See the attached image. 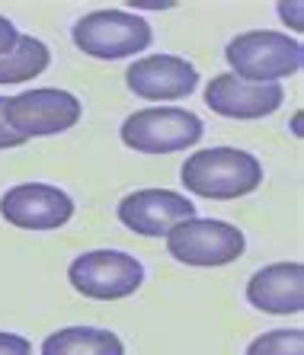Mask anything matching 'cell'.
<instances>
[{
  "mask_svg": "<svg viewBox=\"0 0 304 355\" xmlns=\"http://www.w3.org/2000/svg\"><path fill=\"white\" fill-rule=\"evenodd\" d=\"M180 182L186 192L199 198H212V202H230V198H244L263 186V164L250 154V150L230 148H208L196 150L180 166Z\"/></svg>",
  "mask_w": 304,
  "mask_h": 355,
  "instance_id": "6da1fadb",
  "label": "cell"
},
{
  "mask_svg": "<svg viewBox=\"0 0 304 355\" xmlns=\"http://www.w3.org/2000/svg\"><path fill=\"white\" fill-rule=\"evenodd\" d=\"M224 61L230 74L250 83H279L295 77L304 67V45L288 33L276 29H250L228 42Z\"/></svg>",
  "mask_w": 304,
  "mask_h": 355,
  "instance_id": "7a4b0ae2",
  "label": "cell"
},
{
  "mask_svg": "<svg viewBox=\"0 0 304 355\" xmlns=\"http://www.w3.org/2000/svg\"><path fill=\"white\" fill-rule=\"evenodd\" d=\"M74 45L99 61H122L135 58L154 42V29L148 19L128 10H93L81 17L71 29Z\"/></svg>",
  "mask_w": 304,
  "mask_h": 355,
  "instance_id": "3957f363",
  "label": "cell"
},
{
  "mask_svg": "<svg viewBox=\"0 0 304 355\" xmlns=\"http://www.w3.org/2000/svg\"><path fill=\"white\" fill-rule=\"evenodd\" d=\"M167 253L183 266L214 269V266L237 263L247 250V237L240 227L221 218H186L173 224L167 234Z\"/></svg>",
  "mask_w": 304,
  "mask_h": 355,
  "instance_id": "277c9868",
  "label": "cell"
},
{
  "mask_svg": "<svg viewBox=\"0 0 304 355\" xmlns=\"http://www.w3.org/2000/svg\"><path fill=\"white\" fill-rule=\"evenodd\" d=\"M205 135V125L196 112L180 106H148L122 122L119 138L138 154H173L196 148Z\"/></svg>",
  "mask_w": 304,
  "mask_h": 355,
  "instance_id": "5b68a950",
  "label": "cell"
},
{
  "mask_svg": "<svg viewBox=\"0 0 304 355\" xmlns=\"http://www.w3.org/2000/svg\"><path fill=\"white\" fill-rule=\"evenodd\" d=\"M81 99L71 90H58V87H39V90H26L3 99V122L10 132H17L26 141L67 132L81 122Z\"/></svg>",
  "mask_w": 304,
  "mask_h": 355,
  "instance_id": "8992f818",
  "label": "cell"
},
{
  "mask_svg": "<svg viewBox=\"0 0 304 355\" xmlns=\"http://www.w3.org/2000/svg\"><path fill=\"white\" fill-rule=\"evenodd\" d=\"M67 282L93 301H122L144 285V266L122 250H90L67 266Z\"/></svg>",
  "mask_w": 304,
  "mask_h": 355,
  "instance_id": "52a82bcc",
  "label": "cell"
},
{
  "mask_svg": "<svg viewBox=\"0 0 304 355\" xmlns=\"http://www.w3.org/2000/svg\"><path fill=\"white\" fill-rule=\"evenodd\" d=\"M0 218L19 231H58L74 218V198L51 182H19L0 196Z\"/></svg>",
  "mask_w": 304,
  "mask_h": 355,
  "instance_id": "ba28073f",
  "label": "cell"
},
{
  "mask_svg": "<svg viewBox=\"0 0 304 355\" xmlns=\"http://www.w3.org/2000/svg\"><path fill=\"white\" fill-rule=\"evenodd\" d=\"M119 221L141 237H167L173 224L196 218V202L173 189H135L115 208Z\"/></svg>",
  "mask_w": 304,
  "mask_h": 355,
  "instance_id": "9c48e42d",
  "label": "cell"
},
{
  "mask_svg": "<svg viewBox=\"0 0 304 355\" xmlns=\"http://www.w3.org/2000/svg\"><path fill=\"white\" fill-rule=\"evenodd\" d=\"M125 87L138 99H186L199 87V71L183 55H144L125 71Z\"/></svg>",
  "mask_w": 304,
  "mask_h": 355,
  "instance_id": "30bf717a",
  "label": "cell"
},
{
  "mask_svg": "<svg viewBox=\"0 0 304 355\" xmlns=\"http://www.w3.org/2000/svg\"><path fill=\"white\" fill-rule=\"evenodd\" d=\"M285 103L282 83H250L234 74H218L205 87V106L224 119H266Z\"/></svg>",
  "mask_w": 304,
  "mask_h": 355,
  "instance_id": "8fae6325",
  "label": "cell"
},
{
  "mask_svg": "<svg viewBox=\"0 0 304 355\" xmlns=\"http://www.w3.org/2000/svg\"><path fill=\"white\" fill-rule=\"evenodd\" d=\"M247 301L263 314L288 317L304 311V266L272 263L256 269L247 282Z\"/></svg>",
  "mask_w": 304,
  "mask_h": 355,
  "instance_id": "7c38bea8",
  "label": "cell"
},
{
  "mask_svg": "<svg viewBox=\"0 0 304 355\" xmlns=\"http://www.w3.org/2000/svg\"><path fill=\"white\" fill-rule=\"evenodd\" d=\"M39 355H125V343L103 327H65L42 339Z\"/></svg>",
  "mask_w": 304,
  "mask_h": 355,
  "instance_id": "4fadbf2b",
  "label": "cell"
},
{
  "mask_svg": "<svg viewBox=\"0 0 304 355\" xmlns=\"http://www.w3.org/2000/svg\"><path fill=\"white\" fill-rule=\"evenodd\" d=\"M51 64V51L49 45L35 35H23L19 33L17 45L0 58V83H26L33 77L45 74Z\"/></svg>",
  "mask_w": 304,
  "mask_h": 355,
  "instance_id": "5bb4252c",
  "label": "cell"
},
{
  "mask_svg": "<svg viewBox=\"0 0 304 355\" xmlns=\"http://www.w3.org/2000/svg\"><path fill=\"white\" fill-rule=\"evenodd\" d=\"M244 355H304V330H269L250 339Z\"/></svg>",
  "mask_w": 304,
  "mask_h": 355,
  "instance_id": "9a60e30c",
  "label": "cell"
},
{
  "mask_svg": "<svg viewBox=\"0 0 304 355\" xmlns=\"http://www.w3.org/2000/svg\"><path fill=\"white\" fill-rule=\"evenodd\" d=\"M0 355H33V343L19 333L0 330Z\"/></svg>",
  "mask_w": 304,
  "mask_h": 355,
  "instance_id": "2e32d148",
  "label": "cell"
},
{
  "mask_svg": "<svg viewBox=\"0 0 304 355\" xmlns=\"http://www.w3.org/2000/svg\"><path fill=\"white\" fill-rule=\"evenodd\" d=\"M276 13H279L282 19H285V26H292V33H301L304 29V3L301 0H295V3H279L276 7Z\"/></svg>",
  "mask_w": 304,
  "mask_h": 355,
  "instance_id": "e0dca14e",
  "label": "cell"
},
{
  "mask_svg": "<svg viewBox=\"0 0 304 355\" xmlns=\"http://www.w3.org/2000/svg\"><path fill=\"white\" fill-rule=\"evenodd\" d=\"M17 39H19V29L10 23L7 17H0V58H3L13 45H17Z\"/></svg>",
  "mask_w": 304,
  "mask_h": 355,
  "instance_id": "ac0fdd59",
  "label": "cell"
},
{
  "mask_svg": "<svg viewBox=\"0 0 304 355\" xmlns=\"http://www.w3.org/2000/svg\"><path fill=\"white\" fill-rule=\"evenodd\" d=\"M19 144H26V138H19L17 132L7 128V122H3V96H0V150H13Z\"/></svg>",
  "mask_w": 304,
  "mask_h": 355,
  "instance_id": "d6986e66",
  "label": "cell"
},
{
  "mask_svg": "<svg viewBox=\"0 0 304 355\" xmlns=\"http://www.w3.org/2000/svg\"><path fill=\"white\" fill-rule=\"evenodd\" d=\"M132 7L135 10H170V3H135L132 0Z\"/></svg>",
  "mask_w": 304,
  "mask_h": 355,
  "instance_id": "ffe728a7",
  "label": "cell"
},
{
  "mask_svg": "<svg viewBox=\"0 0 304 355\" xmlns=\"http://www.w3.org/2000/svg\"><path fill=\"white\" fill-rule=\"evenodd\" d=\"M292 132H295V138H301V112L292 116Z\"/></svg>",
  "mask_w": 304,
  "mask_h": 355,
  "instance_id": "44dd1931",
  "label": "cell"
}]
</instances>
